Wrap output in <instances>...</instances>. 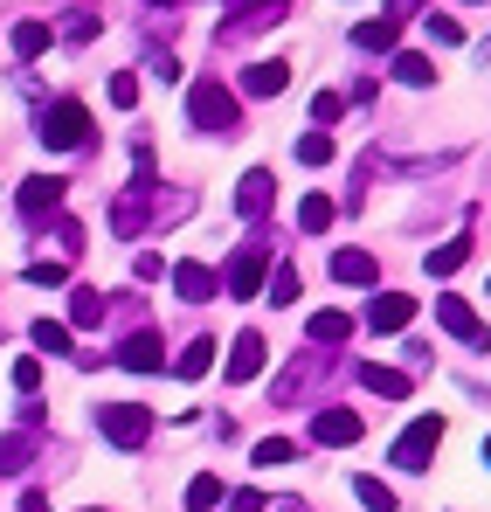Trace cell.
I'll list each match as a JSON object with an SVG mask.
<instances>
[{"mask_svg":"<svg viewBox=\"0 0 491 512\" xmlns=\"http://www.w3.org/2000/svg\"><path fill=\"white\" fill-rule=\"evenodd\" d=\"M173 291H180L187 305H208V298L222 291V277H215L208 263H194V256H187V263H173Z\"/></svg>","mask_w":491,"mask_h":512,"instance_id":"cell-12","label":"cell"},{"mask_svg":"<svg viewBox=\"0 0 491 512\" xmlns=\"http://www.w3.org/2000/svg\"><path fill=\"white\" fill-rule=\"evenodd\" d=\"M277 512H312V506H298V499H284V506H277Z\"/></svg>","mask_w":491,"mask_h":512,"instance_id":"cell-43","label":"cell"},{"mask_svg":"<svg viewBox=\"0 0 491 512\" xmlns=\"http://www.w3.org/2000/svg\"><path fill=\"white\" fill-rule=\"evenodd\" d=\"M187 118H194L201 132H236V125H243V111H236V90L215 84V77H201V84L187 90Z\"/></svg>","mask_w":491,"mask_h":512,"instance_id":"cell-2","label":"cell"},{"mask_svg":"<svg viewBox=\"0 0 491 512\" xmlns=\"http://www.w3.org/2000/svg\"><path fill=\"white\" fill-rule=\"evenodd\" d=\"M70 263H28V284H63Z\"/></svg>","mask_w":491,"mask_h":512,"instance_id":"cell-38","label":"cell"},{"mask_svg":"<svg viewBox=\"0 0 491 512\" xmlns=\"http://www.w3.org/2000/svg\"><path fill=\"white\" fill-rule=\"evenodd\" d=\"M332 215H339V208H332V194H305V201H298V229H305V236H326Z\"/></svg>","mask_w":491,"mask_h":512,"instance_id":"cell-20","label":"cell"},{"mask_svg":"<svg viewBox=\"0 0 491 512\" xmlns=\"http://www.w3.org/2000/svg\"><path fill=\"white\" fill-rule=\"evenodd\" d=\"M332 277H339V284H381V263L367 250H339L332 256Z\"/></svg>","mask_w":491,"mask_h":512,"instance_id":"cell-17","label":"cell"},{"mask_svg":"<svg viewBox=\"0 0 491 512\" xmlns=\"http://www.w3.org/2000/svg\"><path fill=\"white\" fill-rule=\"evenodd\" d=\"M270 208H277V180H270V167H249L243 187H236V215L243 222H263Z\"/></svg>","mask_w":491,"mask_h":512,"instance_id":"cell-8","label":"cell"},{"mask_svg":"<svg viewBox=\"0 0 491 512\" xmlns=\"http://www.w3.org/2000/svg\"><path fill=\"white\" fill-rule=\"evenodd\" d=\"M97 319H104V298H97L90 284H77V291H70V326H97Z\"/></svg>","mask_w":491,"mask_h":512,"instance_id":"cell-28","label":"cell"},{"mask_svg":"<svg viewBox=\"0 0 491 512\" xmlns=\"http://www.w3.org/2000/svg\"><path fill=\"white\" fill-rule=\"evenodd\" d=\"M243 90H249V97H277V90H291V63H277V56L249 63V70H243Z\"/></svg>","mask_w":491,"mask_h":512,"instance_id":"cell-15","label":"cell"},{"mask_svg":"<svg viewBox=\"0 0 491 512\" xmlns=\"http://www.w3.org/2000/svg\"><path fill=\"white\" fill-rule=\"evenodd\" d=\"M305 333H312V346H346L353 340V319H346V312H312V326H305Z\"/></svg>","mask_w":491,"mask_h":512,"instance_id":"cell-19","label":"cell"},{"mask_svg":"<svg viewBox=\"0 0 491 512\" xmlns=\"http://www.w3.org/2000/svg\"><path fill=\"white\" fill-rule=\"evenodd\" d=\"M35 139H42L49 153H77V146H90V111H83L77 97H56V104H42V118H35Z\"/></svg>","mask_w":491,"mask_h":512,"instance_id":"cell-1","label":"cell"},{"mask_svg":"<svg viewBox=\"0 0 491 512\" xmlns=\"http://www.w3.org/2000/svg\"><path fill=\"white\" fill-rule=\"evenodd\" d=\"M263 284H270V236H249L222 270V291L229 298H263Z\"/></svg>","mask_w":491,"mask_h":512,"instance_id":"cell-3","label":"cell"},{"mask_svg":"<svg viewBox=\"0 0 491 512\" xmlns=\"http://www.w3.org/2000/svg\"><path fill=\"white\" fill-rule=\"evenodd\" d=\"M353 499H360L367 512H395V492H388L381 478H353Z\"/></svg>","mask_w":491,"mask_h":512,"instance_id":"cell-30","label":"cell"},{"mask_svg":"<svg viewBox=\"0 0 491 512\" xmlns=\"http://www.w3.org/2000/svg\"><path fill=\"white\" fill-rule=\"evenodd\" d=\"M339 111H346V97H339V90H319V97H312V118H319V125H332Z\"/></svg>","mask_w":491,"mask_h":512,"instance_id":"cell-36","label":"cell"},{"mask_svg":"<svg viewBox=\"0 0 491 512\" xmlns=\"http://www.w3.org/2000/svg\"><path fill=\"white\" fill-rule=\"evenodd\" d=\"M104 97H111L118 111H132V104H139V77H132V70H118V77L104 84Z\"/></svg>","mask_w":491,"mask_h":512,"instance_id":"cell-33","label":"cell"},{"mask_svg":"<svg viewBox=\"0 0 491 512\" xmlns=\"http://www.w3.org/2000/svg\"><path fill=\"white\" fill-rule=\"evenodd\" d=\"M263 360H270V340H263V333H236V340H229V381H236V388L256 381Z\"/></svg>","mask_w":491,"mask_h":512,"instance_id":"cell-9","label":"cell"},{"mask_svg":"<svg viewBox=\"0 0 491 512\" xmlns=\"http://www.w3.org/2000/svg\"><path fill=\"white\" fill-rule=\"evenodd\" d=\"M422 263H429V277H450V270H464V263H471V236H450L443 250H429Z\"/></svg>","mask_w":491,"mask_h":512,"instance_id":"cell-21","label":"cell"},{"mask_svg":"<svg viewBox=\"0 0 491 512\" xmlns=\"http://www.w3.org/2000/svg\"><path fill=\"white\" fill-rule=\"evenodd\" d=\"M360 388H367V395H381V402H402V395H409V374H395V367L367 360V367H360Z\"/></svg>","mask_w":491,"mask_h":512,"instance_id":"cell-16","label":"cell"},{"mask_svg":"<svg viewBox=\"0 0 491 512\" xmlns=\"http://www.w3.org/2000/svg\"><path fill=\"white\" fill-rule=\"evenodd\" d=\"M360 436H367V423H360L353 409H319V416H312V443L346 450V443H360Z\"/></svg>","mask_w":491,"mask_h":512,"instance_id":"cell-10","label":"cell"},{"mask_svg":"<svg viewBox=\"0 0 491 512\" xmlns=\"http://www.w3.org/2000/svg\"><path fill=\"white\" fill-rule=\"evenodd\" d=\"M263 298H270V305H298V270H291V263H277V277L263 284Z\"/></svg>","mask_w":491,"mask_h":512,"instance_id":"cell-31","label":"cell"},{"mask_svg":"<svg viewBox=\"0 0 491 512\" xmlns=\"http://www.w3.org/2000/svg\"><path fill=\"white\" fill-rule=\"evenodd\" d=\"M485 464H491V436H485Z\"/></svg>","mask_w":491,"mask_h":512,"instance_id":"cell-45","label":"cell"},{"mask_svg":"<svg viewBox=\"0 0 491 512\" xmlns=\"http://www.w3.org/2000/svg\"><path fill=\"white\" fill-rule=\"evenodd\" d=\"M28 340L42 346V353H70V326H63V319H35Z\"/></svg>","mask_w":491,"mask_h":512,"instance_id":"cell-27","label":"cell"},{"mask_svg":"<svg viewBox=\"0 0 491 512\" xmlns=\"http://www.w3.org/2000/svg\"><path fill=\"white\" fill-rule=\"evenodd\" d=\"M97 429H104V443H118V450H146L153 409H146V402H97Z\"/></svg>","mask_w":491,"mask_h":512,"instance_id":"cell-4","label":"cell"},{"mask_svg":"<svg viewBox=\"0 0 491 512\" xmlns=\"http://www.w3.org/2000/svg\"><path fill=\"white\" fill-rule=\"evenodd\" d=\"M298 160L305 167H332V132H305L298 139Z\"/></svg>","mask_w":491,"mask_h":512,"instance_id":"cell-32","label":"cell"},{"mask_svg":"<svg viewBox=\"0 0 491 512\" xmlns=\"http://www.w3.org/2000/svg\"><path fill=\"white\" fill-rule=\"evenodd\" d=\"M222 499H229V485H222V478H208V471L187 485V512H215Z\"/></svg>","mask_w":491,"mask_h":512,"instance_id":"cell-24","label":"cell"},{"mask_svg":"<svg viewBox=\"0 0 491 512\" xmlns=\"http://www.w3.org/2000/svg\"><path fill=\"white\" fill-rule=\"evenodd\" d=\"M7 42H14V56H21V63H35V56L56 42V28H49V21H14V35H7Z\"/></svg>","mask_w":491,"mask_h":512,"instance_id":"cell-18","label":"cell"},{"mask_svg":"<svg viewBox=\"0 0 491 512\" xmlns=\"http://www.w3.org/2000/svg\"><path fill=\"white\" fill-rule=\"evenodd\" d=\"M132 270H139V284H153V277H160L166 263H160V256H153V250H146V256H139V263H132ZM166 277H173V270H166Z\"/></svg>","mask_w":491,"mask_h":512,"instance_id":"cell-40","label":"cell"},{"mask_svg":"<svg viewBox=\"0 0 491 512\" xmlns=\"http://www.w3.org/2000/svg\"><path fill=\"white\" fill-rule=\"evenodd\" d=\"M118 367H132V374H160V367H166L160 333H132V340L118 346Z\"/></svg>","mask_w":491,"mask_h":512,"instance_id":"cell-13","label":"cell"},{"mask_svg":"<svg viewBox=\"0 0 491 512\" xmlns=\"http://www.w3.org/2000/svg\"><path fill=\"white\" fill-rule=\"evenodd\" d=\"M7 381H14V388H21V395H35V388H42V360H35V353H21V360H14V374H7Z\"/></svg>","mask_w":491,"mask_h":512,"instance_id":"cell-34","label":"cell"},{"mask_svg":"<svg viewBox=\"0 0 491 512\" xmlns=\"http://www.w3.org/2000/svg\"><path fill=\"white\" fill-rule=\"evenodd\" d=\"M402 14H415V0H388V21H402Z\"/></svg>","mask_w":491,"mask_h":512,"instance_id":"cell-41","label":"cell"},{"mask_svg":"<svg viewBox=\"0 0 491 512\" xmlns=\"http://www.w3.org/2000/svg\"><path fill=\"white\" fill-rule=\"evenodd\" d=\"M63 194H70V180H49V173H42V180H28V187H21L14 201H21V215L35 222V215H49V208H63Z\"/></svg>","mask_w":491,"mask_h":512,"instance_id":"cell-14","label":"cell"},{"mask_svg":"<svg viewBox=\"0 0 491 512\" xmlns=\"http://www.w3.org/2000/svg\"><path fill=\"white\" fill-rule=\"evenodd\" d=\"M436 450H443V416H415V423L395 436V450H388V457H395L402 471H429V457H436Z\"/></svg>","mask_w":491,"mask_h":512,"instance_id":"cell-5","label":"cell"},{"mask_svg":"<svg viewBox=\"0 0 491 512\" xmlns=\"http://www.w3.org/2000/svg\"><path fill=\"white\" fill-rule=\"evenodd\" d=\"M395 35H402V21H388V14H381V21H360V28H353V42H360V49H395Z\"/></svg>","mask_w":491,"mask_h":512,"instance_id":"cell-25","label":"cell"},{"mask_svg":"<svg viewBox=\"0 0 491 512\" xmlns=\"http://www.w3.org/2000/svg\"><path fill=\"white\" fill-rule=\"evenodd\" d=\"M409 319H415L409 291H374V305H367V326H374V333H402Z\"/></svg>","mask_w":491,"mask_h":512,"instance_id":"cell-11","label":"cell"},{"mask_svg":"<svg viewBox=\"0 0 491 512\" xmlns=\"http://www.w3.org/2000/svg\"><path fill=\"white\" fill-rule=\"evenodd\" d=\"M229 506L236 512H270V499H263V492H229Z\"/></svg>","mask_w":491,"mask_h":512,"instance_id":"cell-39","label":"cell"},{"mask_svg":"<svg viewBox=\"0 0 491 512\" xmlns=\"http://www.w3.org/2000/svg\"><path fill=\"white\" fill-rule=\"evenodd\" d=\"M485 63H491V42H485Z\"/></svg>","mask_w":491,"mask_h":512,"instance_id":"cell-46","label":"cell"},{"mask_svg":"<svg viewBox=\"0 0 491 512\" xmlns=\"http://www.w3.org/2000/svg\"><path fill=\"white\" fill-rule=\"evenodd\" d=\"M319 367H326V346H305V353H298V360H291V367L277 374V388H270V402H277V409H291V402H298V395L312 388V374H319Z\"/></svg>","mask_w":491,"mask_h":512,"instance_id":"cell-7","label":"cell"},{"mask_svg":"<svg viewBox=\"0 0 491 512\" xmlns=\"http://www.w3.org/2000/svg\"><path fill=\"white\" fill-rule=\"evenodd\" d=\"M208 367H215V340H187V353L173 360V374H180V381H201Z\"/></svg>","mask_w":491,"mask_h":512,"instance_id":"cell-22","label":"cell"},{"mask_svg":"<svg viewBox=\"0 0 491 512\" xmlns=\"http://www.w3.org/2000/svg\"><path fill=\"white\" fill-rule=\"evenodd\" d=\"M429 42H443V49H457V42H464V28H457L450 14H429Z\"/></svg>","mask_w":491,"mask_h":512,"instance_id":"cell-35","label":"cell"},{"mask_svg":"<svg viewBox=\"0 0 491 512\" xmlns=\"http://www.w3.org/2000/svg\"><path fill=\"white\" fill-rule=\"evenodd\" d=\"M153 7H180V0H153Z\"/></svg>","mask_w":491,"mask_h":512,"instance_id":"cell-44","label":"cell"},{"mask_svg":"<svg viewBox=\"0 0 491 512\" xmlns=\"http://www.w3.org/2000/svg\"><path fill=\"white\" fill-rule=\"evenodd\" d=\"M256 464H263V471H277V464H298V443H291V436H263V443H256Z\"/></svg>","mask_w":491,"mask_h":512,"instance_id":"cell-29","label":"cell"},{"mask_svg":"<svg viewBox=\"0 0 491 512\" xmlns=\"http://www.w3.org/2000/svg\"><path fill=\"white\" fill-rule=\"evenodd\" d=\"M436 326H443L450 340H464V346H491V333L478 326V312H471L457 291H436Z\"/></svg>","mask_w":491,"mask_h":512,"instance_id":"cell-6","label":"cell"},{"mask_svg":"<svg viewBox=\"0 0 491 512\" xmlns=\"http://www.w3.org/2000/svg\"><path fill=\"white\" fill-rule=\"evenodd\" d=\"M90 35H97V14H70L63 21V42H90Z\"/></svg>","mask_w":491,"mask_h":512,"instance_id":"cell-37","label":"cell"},{"mask_svg":"<svg viewBox=\"0 0 491 512\" xmlns=\"http://www.w3.org/2000/svg\"><path fill=\"white\" fill-rule=\"evenodd\" d=\"M21 512H49V499H42V492H35V499H28V506H21Z\"/></svg>","mask_w":491,"mask_h":512,"instance_id":"cell-42","label":"cell"},{"mask_svg":"<svg viewBox=\"0 0 491 512\" xmlns=\"http://www.w3.org/2000/svg\"><path fill=\"white\" fill-rule=\"evenodd\" d=\"M395 84H409V90H429L436 84V63H429V56H395Z\"/></svg>","mask_w":491,"mask_h":512,"instance_id":"cell-23","label":"cell"},{"mask_svg":"<svg viewBox=\"0 0 491 512\" xmlns=\"http://www.w3.org/2000/svg\"><path fill=\"white\" fill-rule=\"evenodd\" d=\"M28 457H35V443H28V436H0V478H21V471H28Z\"/></svg>","mask_w":491,"mask_h":512,"instance_id":"cell-26","label":"cell"},{"mask_svg":"<svg viewBox=\"0 0 491 512\" xmlns=\"http://www.w3.org/2000/svg\"><path fill=\"white\" fill-rule=\"evenodd\" d=\"M236 7H249V0H236Z\"/></svg>","mask_w":491,"mask_h":512,"instance_id":"cell-47","label":"cell"}]
</instances>
